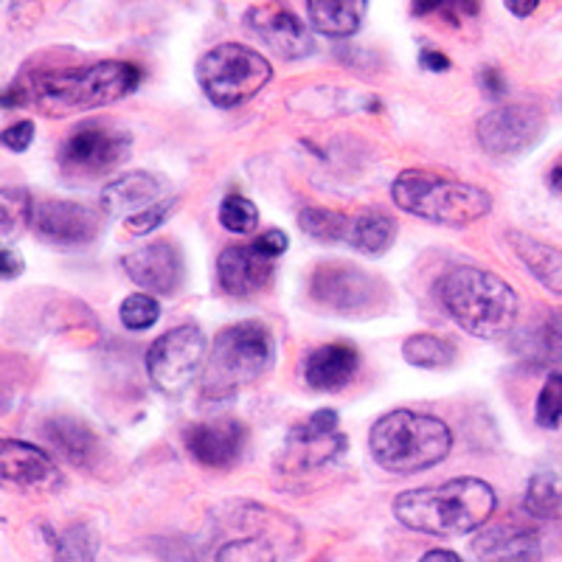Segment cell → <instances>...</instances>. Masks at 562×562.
I'll use <instances>...</instances> for the list:
<instances>
[{"mask_svg": "<svg viewBox=\"0 0 562 562\" xmlns=\"http://www.w3.org/2000/svg\"><path fill=\"white\" fill-rule=\"evenodd\" d=\"M138 65L104 59L70 70L18 79L3 93V108H34L45 115H74L122 102L138 88Z\"/></svg>", "mask_w": 562, "mask_h": 562, "instance_id": "1", "label": "cell"}, {"mask_svg": "<svg viewBox=\"0 0 562 562\" xmlns=\"http://www.w3.org/2000/svg\"><path fill=\"white\" fill-rule=\"evenodd\" d=\"M498 506L486 481L464 475L439 486H422L396 495L394 518L408 529L434 537H459L481 529Z\"/></svg>", "mask_w": 562, "mask_h": 562, "instance_id": "2", "label": "cell"}, {"mask_svg": "<svg viewBox=\"0 0 562 562\" xmlns=\"http://www.w3.org/2000/svg\"><path fill=\"white\" fill-rule=\"evenodd\" d=\"M445 313L473 338L498 340L518 321V293L490 270L461 265L436 284Z\"/></svg>", "mask_w": 562, "mask_h": 562, "instance_id": "3", "label": "cell"}, {"mask_svg": "<svg viewBox=\"0 0 562 562\" xmlns=\"http://www.w3.org/2000/svg\"><path fill=\"white\" fill-rule=\"evenodd\" d=\"M369 448L383 470L396 475H414L448 459L453 448V434L436 416L400 408L374 422Z\"/></svg>", "mask_w": 562, "mask_h": 562, "instance_id": "4", "label": "cell"}, {"mask_svg": "<svg viewBox=\"0 0 562 562\" xmlns=\"http://www.w3.org/2000/svg\"><path fill=\"white\" fill-rule=\"evenodd\" d=\"M391 198L414 217L448 228L479 223L492 211V194L486 189L425 169H408L400 175L391 186Z\"/></svg>", "mask_w": 562, "mask_h": 562, "instance_id": "5", "label": "cell"}, {"mask_svg": "<svg viewBox=\"0 0 562 562\" xmlns=\"http://www.w3.org/2000/svg\"><path fill=\"white\" fill-rule=\"evenodd\" d=\"M276 360L273 335L259 321L225 326L214 338L203 369V396L228 400L245 385L265 378Z\"/></svg>", "mask_w": 562, "mask_h": 562, "instance_id": "6", "label": "cell"}, {"mask_svg": "<svg viewBox=\"0 0 562 562\" xmlns=\"http://www.w3.org/2000/svg\"><path fill=\"white\" fill-rule=\"evenodd\" d=\"M273 79L268 57L239 43L214 45L198 63V82L214 108H239Z\"/></svg>", "mask_w": 562, "mask_h": 562, "instance_id": "7", "label": "cell"}, {"mask_svg": "<svg viewBox=\"0 0 562 562\" xmlns=\"http://www.w3.org/2000/svg\"><path fill=\"white\" fill-rule=\"evenodd\" d=\"M310 295L329 313L363 318V315L383 313L389 304V288L378 276L366 273L363 268L344 262L321 265L310 281Z\"/></svg>", "mask_w": 562, "mask_h": 562, "instance_id": "8", "label": "cell"}, {"mask_svg": "<svg viewBox=\"0 0 562 562\" xmlns=\"http://www.w3.org/2000/svg\"><path fill=\"white\" fill-rule=\"evenodd\" d=\"M205 351H209V340H205L203 329L198 324H183L169 329L167 335H160L147 351V371L149 380L158 385L164 394H183L200 369H205Z\"/></svg>", "mask_w": 562, "mask_h": 562, "instance_id": "9", "label": "cell"}, {"mask_svg": "<svg viewBox=\"0 0 562 562\" xmlns=\"http://www.w3.org/2000/svg\"><path fill=\"white\" fill-rule=\"evenodd\" d=\"M130 155V138L124 133H115L110 127L88 124L65 138L59 149V164L65 172L93 178V175L113 172L119 164H124Z\"/></svg>", "mask_w": 562, "mask_h": 562, "instance_id": "10", "label": "cell"}, {"mask_svg": "<svg viewBox=\"0 0 562 562\" xmlns=\"http://www.w3.org/2000/svg\"><path fill=\"white\" fill-rule=\"evenodd\" d=\"M475 133H479V144L490 155H498V158L518 155L537 144L543 133V110L537 104H504L481 115Z\"/></svg>", "mask_w": 562, "mask_h": 562, "instance_id": "11", "label": "cell"}, {"mask_svg": "<svg viewBox=\"0 0 562 562\" xmlns=\"http://www.w3.org/2000/svg\"><path fill=\"white\" fill-rule=\"evenodd\" d=\"M124 270L130 281L149 295H172L183 284V256L178 245L158 239L124 256Z\"/></svg>", "mask_w": 562, "mask_h": 562, "instance_id": "12", "label": "cell"}, {"mask_svg": "<svg viewBox=\"0 0 562 562\" xmlns=\"http://www.w3.org/2000/svg\"><path fill=\"white\" fill-rule=\"evenodd\" d=\"M245 20H248L250 32L281 59H304L315 52L310 29L279 3H262V7L248 9Z\"/></svg>", "mask_w": 562, "mask_h": 562, "instance_id": "13", "label": "cell"}, {"mask_svg": "<svg viewBox=\"0 0 562 562\" xmlns=\"http://www.w3.org/2000/svg\"><path fill=\"white\" fill-rule=\"evenodd\" d=\"M32 228L52 245H88L99 234V217L88 205L70 200H40L34 203Z\"/></svg>", "mask_w": 562, "mask_h": 562, "instance_id": "14", "label": "cell"}, {"mask_svg": "<svg viewBox=\"0 0 562 562\" xmlns=\"http://www.w3.org/2000/svg\"><path fill=\"white\" fill-rule=\"evenodd\" d=\"M273 276L276 259L265 256L254 243L225 248L217 259L220 288L237 299H248V295L268 290Z\"/></svg>", "mask_w": 562, "mask_h": 562, "instance_id": "15", "label": "cell"}, {"mask_svg": "<svg viewBox=\"0 0 562 562\" xmlns=\"http://www.w3.org/2000/svg\"><path fill=\"white\" fill-rule=\"evenodd\" d=\"M248 441V430L237 419H214L200 422L186 430V448L194 461L214 470H228L239 461Z\"/></svg>", "mask_w": 562, "mask_h": 562, "instance_id": "16", "label": "cell"}, {"mask_svg": "<svg viewBox=\"0 0 562 562\" xmlns=\"http://www.w3.org/2000/svg\"><path fill=\"white\" fill-rule=\"evenodd\" d=\"M167 186L153 172H127L102 189L99 205L108 217H133L164 200Z\"/></svg>", "mask_w": 562, "mask_h": 562, "instance_id": "17", "label": "cell"}, {"mask_svg": "<svg viewBox=\"0 0 562 562\" xmlns=\"http://www.w3.org/2000/svg\"><path fill=\"white\" fill-rule=\"evenodd\" d=\"M479 562H540L543 543L540 535L520 526H490L473 540Z\"/></svg>", "mask_w": 562, "mask_h": 562, "instance_id": "18", "label": "cell"}, {"mask_svg": "<svg viewBox=\"0 0 562 562\" xmlns=\"http://www.w3.org/2000/svg\"><path fill=\"white\" fill-rule=\"evenodd\" d=\"M0 473L18 486H54L59 479L57 461L29 441L3 439L0 445Z\"/></svg>", "mask_w": 562, "mask_h": 562, "instance_id": "19", "label": "cell"}, {"mask_svg": "<svg viewBox=\"0 0 562 562\" xmlns=\"http://www.w3.org/2000/svg\"><path fill=\"white\" fill-rule=\"evenodd\" d=\"M360 369V355L349 344L318 346L304 363V380L315 391H340L355 380Z\"/></svg>", "mask_w": 562, "mask_h": 562, "instance_id": "20", "label": "cell"}, {"mask_svg": "<svg viewBox=\"0 0 562 562\" xmlns=\"http://www.w3.org/2000/svg\"><path fill=\"white\" fill-rule=\"evenodd\" d=\"M512 250L518 254L520 262L529 268V273L543 284L549 293L562 295V250L540 243V239L512 231L509 234Z\"/></svg>", "mask_w": 562, "mask_h": 562, "instance_id": "21", "label": "cell"}, {"mask_svg": "<svg viewBox=\"0 0 562 562\" xmlns=\"http://www.w3.org/2000/svg\"><path fill=\"white\" fill-rule=\"evenodd\" d=\"M45 439L52 441V448L59 456L77 467H90L99 459V441L93 430L79 419L70 416H57L45 425Z\"/></svg>", "mask_w": 562, "mask_h": 562, "instance_id": "22", "label": "cell"}, {"mask_svg": "<svg viewBox=\"0 0 562 562\" xmlns=\"http://www.w3.org/2000/svg\"><path fill=\"white\" fill-rule=\"evenodd\" d=\"M369 0H307V14L315 32L326 37H351L363 26Z\"/></svg>", "mask_w": 562, "mask_h": 562, "instance_id": "23", "label": "cell"}, {"mask_svg": "<svg viewBox=\"0 0 562 562\" xmlns=\"http://www.w3.org/2000/svg\"><path fill=\"white\" fill-rule=\"evenodd\" d=\"M346 448L344 434H326L315 436L307 434L304 428H293L288 439V450H284V459L295 467V470H313V467H324L333 459H338Z\"/></svg>", "mask_w": 562, "mask_h": 562, "instance_id": "24", "label": "cell"}, {"mask_svg": "<svg viewBox=\"0 0 562 562\" xmlns=\"http://www.w3.org/2000/svg\"><path fill=\"white\" fill-rule=\"evenodd\" d=\"M396 223L385 211L369 209L358 217H351L349 225V245L355 250H363L369 256H383L394 245Z\"/></svg>", "mask_w": 562, "mask_h": 562, "instance_id": "25", "label": "cell"}, {"mask_svg": "<svg viewBox=\"0 0 562 562\" xmlns=\"http://www.w3.org/2000/svg\"><path fill=\"white\" fill-rule=\"evenodd\" d=\"M524 506L531 518L537 520H560L562 518V473L557 470H540L529 479Z\"/></svg>", "mask_w": 562, "mask_h": 562, "instance_id": "26", "label": "cell"}, {"mask_svg": "<svg viewBox=\"0 0 562 562\" xmlns=\"http://www.w3.org/2000/svg\"><path fill=\"white\" fill-rule=\"evenodd\" d=\"M403 358L416 369H448L456 363V346L436 335H411L403 344Z\"/></svg>", "mask_w": 562, "mask_h": 562, "instance_id": "27", "label": "cell"}, {"mask_svg": "<svg viewBox=\"0 0 562 562\" xmlns=\"http://www.w3.org/2000/svg\"><path fill=\"white\" fill-rule=\"evenodd\" d=\"M299 225L318 243H349L351 217H346L340 211L310 205L299 214Z\"/></svg>", "mask_w": 562, "mask_h": 562, "instance_id": "28", "label": "cell"}, {"mask_svg": "<svg viewBox=\"0 0 562 562\" xmlns=\"http://www.w3.org/2000/svg\"><path fill=\"white\" fill-rule=\"evenodd\" d=\"M0 203H3V211H0V228H3V239L20 237L23 231L32 225L34 214V200L26 189L20 186H7L0 192Z\"/></svg>", "mask_w": 562, "mask_h": 562, "instance_id": "29", "label": "cell"}, {"mask_svg": "<svg viewBox=\"0 0 562 562\" xmlns=\"http://www.w3.org/2000/svg\"><path fill=\"white\" fill-rule=\"evenodd\" d=\"M99 551V537L90 526H70L54 543V562H93Z\"/></svg>", "mask_w": 562, "mask_h": 562, "instance_id": "30", "label": "cell"}, {"mask_svg": "<svg viewBox=\"0 0 562 562\" xmlns=\"http://www.w3.org/2000/svg\"><path fill=\"white\" fill-rule=\"evenodd\" d=\"M214 562H279L273 543L265 537H239V540H228L220 546Z\"/></svg>", "mask_w": 562, "mask_h": 562, "instance_id": "31", "label": "cell"}, {"mask_svg": "<svg viewBox=\"0 0 562 562\" xmlns=\"http://www.w3.org/2000/svg\"><path fill=\"white\" fill-rule=\"evenodd\" d=\"M220 225L231 234H250L259 225V209L243 194H228L220 203Z\"/></svg>", "mask_w": 562, "mask_h": 562, "instance_id": "32", "label": "cell"}, {"mask_svg": "<svg viewBox=\"0 0 562 562\" xmlns=\"http://www.w3.org/2000/svg\"><path fill=\"white\" fill-rule=\"evenodd\" d=\"M119 318H122V324L127 326V329H133V333H144V329L158 324L160 301L149 293L127 295L122 310H119Z\"/></svg>", "mask_w": 562, "mask_h": 562, "instance_id": "33", "label": "cell"}, {"mask_svg": "<svg viewBox=\"0 0 562 562\" xmlns=\"http://www.w3.org/2000/svg\"><path fill=\"white\" fill-rule=\"evenodd\" d=\"M535 416L540 428H562V371H557V374L546 380L543 391L537 396Z\"/></svg>", "mask_w": 562, "mask_h": 562, "instance_id": "34", "label": "cell"}, {"mask_svg": "<svg viewBox=\"0 0 562 562\" xmlns=\"http://www.w3.org/2000/svg\"><path fill=\"white\" fill-rule=\"evenodd\" d=\"M411 12L419 14V18L441 14L450 23H459L461 18H475L481 12V0H414Z\"/></svg>", "mask_w": 562, "mask_h": 562, "instance_id": "35", "label": "cell"}, {"mask_svg": "<svg viewBox=\"0 0 562 562\" xmlns=\"http://www.w3.org/2000/svg\"><path fill=\"white\" fill-rule=\"evenodd\" d=\"M175 205H178V198L160 200L153 209L140 211V214H133V217L124 220V231H127L130 237H147V234H153L155 228H160V225L167 223V217L175 211Z\"/></svg>", "mask_w": 562, "mask_h": 562, "instance_id": "36", "label": "cell"}, {"mask_svg": "<svg viewBox=\"0 0 562 562\" xmlns=\"http://www.w3.org/2000/svg\"><path fill=\"white\" fill-rule=\"evenodd\" d=\"M535 346L540 351V360H562V313H551L543 324V333Z\"/></svg>", "mask_w": 562, "mask_h": 562, "instance_id": "37", "label": "cell"}, {"mask_svg": "<svg viewBox=\"0 0 562 562\" xmlns=\"http://www.w3.org/2000/svg\"><path fill=\"white\" fill-rule=\"evenodd\" d=\"M34 140V122H18L14 127H9L3 133V147L12 149V153H26Z\"/></svg>", "mask_w": 562, "mask_h": 562, "instance_id": "38", "label": "cell"}, {"mask_svg": "<svg viewBox=\"0 0 562 562\" xmlns=\"http://www.w3.org/2000/svg\"><path fill=\"white\" fill-rule=\"evenodd\" d=\"M256 248L262 250L265 256H270V259H279L281 254H284V250H288V245H290V239H288V234H284V231H265L262 237L256 239Z\"/></svg>", "mask_w": 562, "mask_h": 562, "instance_id": "39", "label": "cell"}, {"mask_svg": "<svg viewBox=\"0 0 562 562\" xmlns=\"http://www.w3.org/2000/svg\"><path fill=\"white\" fill-rule=\"evenodd\" d=\"M479 82H481V88H484V93L490 99H501L506 93V82H504V77H501L498 68H484V70H481Z\"/></svg>", "mask_w": 562, "mask_h": 562, "instance_id": "40", "label": "cell"}, {"mask_svg": "<svg viewBox=\"0 0 562 562\" xmlns=\"http://www.w3.org/2000/svg\"><path fill=\"white\" fill-rule=\"evenodd\" d=\"M419 65L425 70H430V74H445V70H450V59L441 52H434V48H425L419 54Z\"/></svg>", "mask_w": 562, "mask_h": 562, "instance_id": "41", "label": "cell"}, {"mask_svg": "<svg viewBox=\"0 0 562 562\" xmlns=\"http://www.w3.org/2000/svg\"><path fill=\"white\" fill-rule=\"evenodd\" d=\"M0 256H3V279H18V276L23 273V268H26V265H23V256L12 248H3Z\"/></svg>", "mask_w": 562, "mask_h": 562, "instance_id": "42", "label": "cell"}, {"mask_svg": "<svg viewBox=\"0 0 562 562\" xmlns=\"http://www.w3.org/2000/svg\"><path fill=\"white\" fill-rule=\"evenodd\" d=\"M504 3L515 18H529V14H535L537 7H540V0H504Z\"/></svg>", "mask_w": 562, "mask_h": 562, "instance_id": "43", "label": "cell"}, {"mask_svg": "<svg viewBox=\"0 0 562 562\" xmlns=\"http://www.w3.org/2000/svg\"><path fill=\"white\" fill-rule=\"evenodd\" d=\"M419 562H464V560H461V557L456 554V551H448V549H434V551H428V554L422 557Z\"/></svg>", "mask_w": 562, "mask_h": 562, "instance_id": "44", "label": "cell"}, {"mask_svg": "<svg viewBox=\"0 0 562 562\" xmlns=\"http://www.w3.org/2000/svg\"><path fill=\"white\" fill-rule=\"evenodd\" d=\"M551 186H554L557 192L562 194V164H557L554 172H551Z\"/></svg>", "mask_w": 562, "mask_h": 562, "instance_id": "45", "label": "cell"}]
</instances>
